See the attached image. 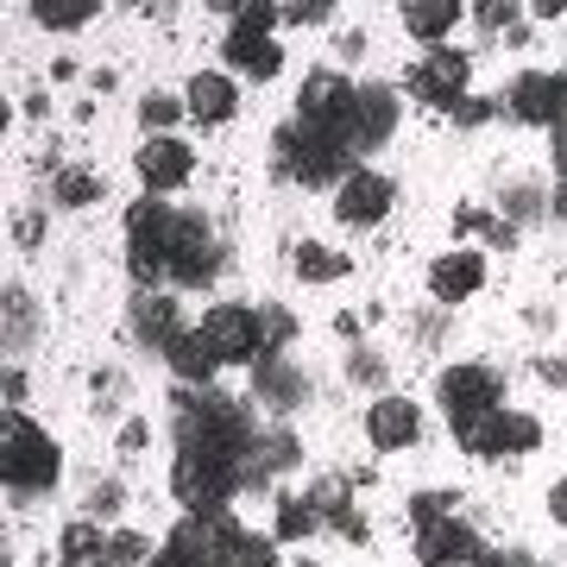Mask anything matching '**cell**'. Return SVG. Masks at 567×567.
Here are the masks:
<instances>
[{"label": "cell", "mask_w": 567, "mask_h": 567, "mask_svg": "<svg viewBox=\"0 0 567 567\" xmlns=\"http://www.w3.org/2000/svg\"><path fill=\"white\" fill-rule=\"evenodd\" d=\"M410 548H416V561L423 567H480L486 561V536L466 524V517H442V524L416 529Z\"/></svg>", "instance_id": "12"}, {"label": "cell", "mask_w": 567, "mask_h": 567, "mask_svg": "<svg viewBox=\"0 0 567 567\" xmlns=\"http://www.w3.org/2000/svg\"><path fill=\"white\" fill-rule=\"evenodd\" d=\"M567 13V0H536V7H529V20H561Z\"/></svg>", "instance_id": "41"}, {"label": "cell", "mask_w": 567, "mask_h": 567, "mask_svg": "<svg viewBox=\"0 0 567 567\" xmlns=\"http://www.w3.org/2000/svg\"><path fill=\"white\" fill-rule=\"evenodd\" d=\"M435 404H442V416L454 429H466V423H480V416H492V410H505V379H498V365L461 360L435 379Z\"/></svg>", "instance_id": "7"}, {"label": "cell", "mask_w": 567, "mask_h": 567, "mask_svg": "<svg viewBox=\"0 0 567 567\" xmlns=\"http://www.w3.org/2000/svg\"><path fill=\"white\" fill-rule=\"evenodd\" d=\"M360 429H365V442L379 447V454H404V447L423 442V404L385 391V398H372V404H365V423Z\"/></svg>", "instance_id": "14"}, {"label": "cell", "mask_w": 567, "mask_h": 567, "mask_svg": "<svg viewBox=\"0 0 567 567\" xmlns=\"http://www.w3.org/2000/svg\"><path fill=\"white\" fill-rule=\"evenodd\" d=\"M404 89L423 107H447V114H454V107L473 95V58L454 51V44H435V51H423V58L404 70Z\"/></svg>", "instance_id": "8"}, {"label": "cell", "mask_w": 567, "mask_h": 567, "mask_svg": "<svg viewBox=\"0 0 567 567\" xmlns=\"http://www.w3.org/2000/svg\"><path fill=\"white\" fill-rule=\"evenodd\" d=\"M271 529H278V543H309L322 529V511L309 505V498H278L271 505Z\"/></svg>", "instance_id": "30"}, {"label": "cell", "mask_w": 567, "mask_h": 567, "mask_svg": "<svg viewBox=\"0 0 567 567\" xmlns=\"http://www.w3.org/2000/svg\"><path fill=\"white\" fill-rule=\"evenodd\" d=\"M133 447H145V423H126L121 429V454H133Z\"/></svg>", "instance_id": "43"}, {"label": "cell", "mask_w": 567, "mask_h": 567, "mask_svg": "<svg viewBox=\"0 0 567 567\" xmlns=\"http://www.w3.org/2000/svg\"><path fill=\"white\" fill-rule=\"evenodd\" d=\"M548 517L567 529V480H555V486H548Z\"/></svg>", "instance_id": "39"}, {"label": "cell", "mask_w": 567, "mask_h": 567, "mask_svg": "<svg viewBox=\"0 0 567 567\" xmlns=\"http://www.w3.org/2000/svg\"><path fill=\"white\" fill-rule=\"evenodd\" d=\"M164 365L177 372V385H183V391H215V372H221V360L208 353V341L196 334V328H183L177 341L164 347Z\"/></svg>", "instance_id": "21"}, {"label": "cell", "mask_w": 567, "mask_h": 567, "mask_svg": "<svg viewBox=\"0 0 567 567\" xmlns=\"http://www.w3.org/2000/svg\"><path fill=\"white\" fill-rule=\"evenodd\" d=\"M486 227H505V221H492L486 208H473V203L454 208V234H486Z\"/></svg>", "instance_id": "38"}, {"label": "cell", "mask_w": 567, "mask_h": 567, "mask_svg": "<svg viewBox=\"0 0 567 567\" xmlns=\"http://www.w3.org/2000/svg\"><path fill=\"white\" fill-rule=\"evenodd\" d=\"M492 107H498L492 95H466V102L454 107V126H486V121H492Z\"/></svg>", "instance_id": "36"}, {"label": "cell", "mask_w": 567, "mask_h": 567, "mask_svg": "<svg viewBox=\"0 0 567 567\" xmlns=\"http://www.w3.org/2000/svg\"><path fill=\"white\" fill-rule=\"evenodd\" d=\"M398 20H404V32L416 44L435 51V44H447V32L466 20V7H461V0H404V7H398Z\"/></svg>", "instance_id": "22"}, {"label": "cell", "mask_w": 567, "mask_h": 567, "mask_svg": "<svg viewBox=\"0 0 567 567\" xmlns=\"http://www.w3.org/2000/svg\"><path fill=\"white\" fill-rule=\"evenodd\" d=\"M442 517H454V492H410V524L416 529L442 524Z\"/></svg>", "instance_id": "34"}, {"label": "cell", "mask_w": 567, "mask_h": 567, "mask_svg": "<svg viewBox=\"0 0 567 567\" xmlns=\"http://www.w3.org/2000/svg\"><path fill=\"white\" fill-rule=\"evenodd\" d=\"M183 316H177V297H164V290H140V303H133V334H140L145 347H171L183 334Z\"/></svg>", "instance_id": "23"}, {"label": "cell", "mask_w": 567, "mask_h": 567, "mask_svg": "<svg viewBox=\"0 0 567 567\" xmlns=\"http://www.w3.org/2000/svg\"><path fill=\"white\" fill-rule=\"evenodd\" d=\"M391 203H398V183H391L385 171L360 164V171L334 189V221L341 227H379L391 215Z\"/></svg>", "instance_id": "13"}, {"label": "cell", "mask_w": 567, "mask_h": 567, "mask_svg": "<svg viewBox=\"0 0 567 567\" xmlns=\"http://www.w3.org/2000/svg\"><path fill=\"white\" fill-rule=\"evenodd\" d=\"M480 290H486V252L480 246H454L442 259H429V297L435 303H473Z\"/></svg>", "instance_id": "17"}, {"label": "cell", "mask_w": 567, "mask_h": 567, "mask_svg": "<svg viewBox=\"0 0 567 567\" xmlns=\"http://www.w3.org/2000/svg\"><path fill=\"white\" fill-rule=\"evenodd\" d=\"M58 567H114L107 561V529L76 517V524H63L58 536Z\"/></svg>", "instance_id": "26"}, {"label": "cell", "mask_w": 567, "mask_h": 567, "mask_svg": "<svg viewBox=\"0 0 567 567\" xmlns=\"http://www.w3.org/2000/svg\"><path fill=\"white\" fill-rule=\"evenodd\" d=\"M473 20H480V25H511V20H529V7H505V0H486V7H473Z\"/></svg>", "instance_id": "37"}, {"label": "cell", "mask_w": 567, "mask_h": 567, "mask_svg": "<svg viewBox=\"0 0 567 567\" xmlns=\"http://www.w3.org/2000/svg\"><path fill=\"white\" fill-rule=\"evenodd\" d=\"M208 543L221 567H278V536L246 529L240 517H208Z\"/></svg>", "instance_id": "19"}, {"label": "cell", "mask_w": 567, "mask_h": 567, "mask_svg": "<svg viewBox=\"0 0 567 567\" xmlns=\"http://www.w3.org/2000/svg\"><path fill=\"white\" fill-rule=\"evenodd\" d=\"M353 89H360V82L347 76V70L316 63L303 76V89H297V121H328V114H341V107L353 102Z\"/></svg>", "instance_id": "20"}, {"label": "cell", "mask_w": 567, "mask_h": 567, "mask_svg": "<svg viewBox=\"0 0 567 567\" xmlns=\"http://www.w3.org/2000/svg\"><path fill=\"white\" fill-rule=\"evenodd\" d=\"M183 114H189V107H183L177 95H164V89L140 95V126H145V140H171V126H177Z\"/></svg>", "instance_id": "31"}, {"label": "cell", "mask_w": 567, "mask_h": 567, "mask_svg": "<svg viewBox=\"0 0 567 567\" xmlns=\"http://www.w3.org/2000/svg\"><path fill=\"white\" fill-rule=\"evenodd\" d=\"M183 107H189V121L227 126L240 114V76L234 70H196V76L183 82Z\"/></svg>", "instance_id": "18"}, {"label": "cell", "mask_w": 567, "mask_h": 567, "mask_svg": "<svg viewBox=\"0 0 567 567\" xmlns=\"http://www.w3.org/2000/svg\"><path fill=\"white\" fill-rule=\"evenodd\" d=\"M102 171H89V164H63L58 183H51V196H58V208H95L102 203Z\"/></svg>", "instance_id": "28"}, {"label": "cell", "mask_w": 567, "mask_h": 567, "mask_svg": "<svg viewBox=\"0 0 567 567\" xmlns=\"http://www.w3.org/2000/svg\"><path fill=\"white\" fill-rule=\"evenodd\" d=\"M290 265H297V278H303V284H334V278H347V259L334 252V246H322V240H297Z\"/></svg>", "instance_id": "29"}, {"label": "cell", "mask_w": 567, "mask_h": 567, "mask_svg": "<svg viewBox=\"0 0 567 567\" xmlns=\"http://www.w3.org/2000/svg\"><path fill=\"white\" fill-rule=\"evenodd\" d=\"M221 58H227V70L246 76V82H278L284 76V44H278V32H265V25H227Z\"/></svg>", "instance_id": "15"}, {"label": "cell", "mask_w": 567, "mask_h": 567, "mask_svg": "<svg viewBox=\"0 0 567 567\" xmlns=\"http://www.w3.org/2000/svg\"><path fill=\"white\" fill-rule=\"evenodd\" d=\"M555 208H561V215H567V183H561V196H555Z\"/></svg>", "instance_id": "45"}, {"label": "cell", "mask_w": 567, "mask_h": 567, "mask_svg": "<svg viewBox=\"0 0 567 567\" xmlns=\"http://www.w3.org/2000/svg\"><path fill=\"white\" fill-rule=\"evenodd\" d=\"M391 133H398V89L360 82V140H365V152H379Z\"/></svg>", "instance_id": "25"}, {"label": "cell", "mask_w": 567, "mask_h": 567, "mask_svg": "<svg viewBox=\"0 0 567 567\" xmlns=\"http://www.w3.org/2000/svg\"><path fill=\"white\" fill-rule=\"evenodd\" d=\"M20 398H25V372H20V365H13V372H7V404L20 410Z\"/></svg>", "instance_id": "42"}, {"label": "cell", "mask_w": 567, "mask_h": 567, "mask_svg": "<svg viewBox=\"0 0 567 567\" xmlns=\"http://www.w3.org/2000/svg\"><path fill=\"white\" fill-rule=\"evenodd\" d=\"M461 454H480V461H511V454H536L543 447V423L529 410H492L480 423L454 429Z\"/></svg>", "instance_id": "9"}, {"label": "cell", "mask_w": 567, "mask_h": 567, "mask_svg": "<svg viewBox=\"0 0 567 567\" xmlns=\"http://www.w3.org/2000/svg\"><path fill=\"white\" fill-rule=\"evenodd\" d=\"M196 334L208 341V353L221 365H252L271 353V341H265V309H252V303H208Z\"/></svg>", "instance_id": "6"}, {"label": "cell", "mask_w": 567, "mask_h": 567, "mask_svg": "<svg viewBox=\"0 0 567 567\" xmlns=\"http://www.w3.org/2000/svg\"><path fill=\"white\" fill-rule=\"evenodd\" d=\"M0 480H7V498H44L63 480V447L20 410H7V429H0Z\"/></svg>", "instance_id": "2"}, {"label": "cell", "mask_w": 567, "mask_h": 567, "mask_svg": "<svg viewBox=\"0 0 567 567\" xmlns=\"http://www.w3.org/2000/svg\"><path fill=\"white\" fill-rule=\"evenodd\" d=\"M480 567H536V561H524V555H486Z\"/></svg>", "instance_id": "44"}, {"label": "cell", "mask_w": 567, "mask_h": 567, "mask_svg": "<svg viewBox=\"0 0 567 567\" xmlns=\"http://www.w3.org/2000/svg\"><path fill=\"white\" fill-rule=\"evenodd\" d=\"M183 215L189 208H171L158 196H140L126 208V265L140 290H171V259H177V240H183Z\"/></svg>", "instance_id": "3"}, {"label": "cell", "mask_w": 567, "mask_h": 567, "mask_svg": "<svg viewBox=\"0 0 567 567\" xmlns=\"http://www.w3.org/2000/svg\"><path fill=\"white\" fill-rule=\"evenodd\" d=\"M152 567H221V561H215V543H208L203 517H183V524L171 529V543L152 555Z\"/></svg>", "instance_id": "24"}, {"label": "cell", "mask_w": 567, "mask_h": 567, "mask_svg": "<svg viewBox=\"0 0 567 567\" xmlns=\"http://www.w3.org/2000/svg\"><path fill=\"white\" fill-rule=\"evenodd\" d=\"M265 341L290 347V341H297V316H290V309H265Z\"/></svg>", "instance_id": "35"}, {"label": "cell", "mask_w": 567, "mask_h": 567, "mask_svg": "<svg viewBox=\"0 0 567 567\" xmlns=\"http://www.w3.org/2000/svg\"><path fill=\"white\" fill-rule=\"evenodd\" d=\"M102 13V0H32L25 20L44 25V32H82V25Z\"/></svg>", "instance_id": "27"}, {"label": "cell", "mask_w": 567, "mask_h": 567, "mask_svg": "<svg viewBox=\"0 0 567 567\" xmlns=\"http://www.w3.org/2000/svg\"><path fill=\"white\" fill-rule=\"evenodd\" d=\"M221 271V240L203 215H183V240H177V259H171V290H203L215 284Z\"/></svg>", "instance_id": "16"}, {"label": "cell", "mask_w": 567, "mask_h": 567, "mask_svg": "<svg viewBox=\"0 0 567 567\" xmlns=\"http://www.w3.org/2000/svg\"><path fill=\"white\" fill-rule=\"evenodd\" d=\"M271 164H278L290 183H303V189H341L353 171H360V158L347 152L341 140H328L322 126H309V121H284L278 133H271Z\"/></svg>", "instance_id": "4"}, {"label": "cell", "mask_w": 567, "mask_h": 567, "mask_svg": "<svg viewBox=\"0 0 567 567\" xmlns=\"http://www.w3.org/2000/svg\"><path fill=\"white\" fill-rule=\"evenodd\" d=\"M133 177L145 183V196H177V189H189V177H196V145L189 140H140V152H133Z\"/></svg>", "instance_id": "10"}, {"label": "cell", "mask_w": 567, "mask_h": 567, "mask_svg": "<svg viewBox=\"0 0 567 567\" xmlns=\"http://www.w3.org/2000/svg\"><path fill=\"white\" fill-rule=\"evenodd\" d=\"M334 13V0H278V25H328Z\"/></svg>", "instance_id": "33"}, {"label": "cell", "mask_w": 567, "mask_h": 567, "mask_svg": "<svg viewBox=\"0 0 567 567\" xmlns=\"http://www.w3.org/2000/svg\"><path fill=\"white\" fill-rule=\"evenodd\" d=\"M259 442L252 410L227 391H183L177 398V447H221V454H246Z\"/></svg>", "instance_id": "5"}, {"label": "cell", "mask_w": 567, "mask_h": 567, "mask_svg": "<svg viewBox=\"0 0 567 567\" xmlns=\"http://www.w3.org/2000/svg\"><path fill=\"white\" fill-rule=\"evenodd\" d=\"M505 107L517 126H561L567 121V76L561 70H524V76H511Z\"/></svg>", "instance_id": "11"}, {"label": "cell", "mask_w": 567, "mask_h": 567, "mask_svg": "<svg viewBox=\"0 0 567 567\" xmlns=\"http://www.w3.org/2000/svg\"><path fill=\"white\" fill-rule=\"evenodd\" d=\"M152 555H158V548H152V543H145V536H140V529H107V561H114V567H133V561H145V567H152Z\"/></svg>", "instance_id": "32"}, {"label": "cell", "mask_w": 567, "mask_h": 567, "mask_svg": "<svg viewBox=\"0 0 567 567\" xmlns=\"http://www.w3.org/2000/svg\"><path fill=\"white\" fill-rule=\"evenodd\" d=\"M39 215H20V221H13V240H20V246H39Z\"/></svg>", "instance_id": "40"}, {"label": "cell", "mask_w": 567, "mask_h": 567, "mask_svg": "<svg viewBox=\"0 0 567 567\" xmlns=\"http://www.w3.org/2000/svg\"><path fill=\"white\" fill-rule=\"evenodd\" d=\"M246 486L240 454H221V447H177L171 461V498L183 505V517H234V498Z\"/></svg>", "instance_id": "1"}]
</instances>
